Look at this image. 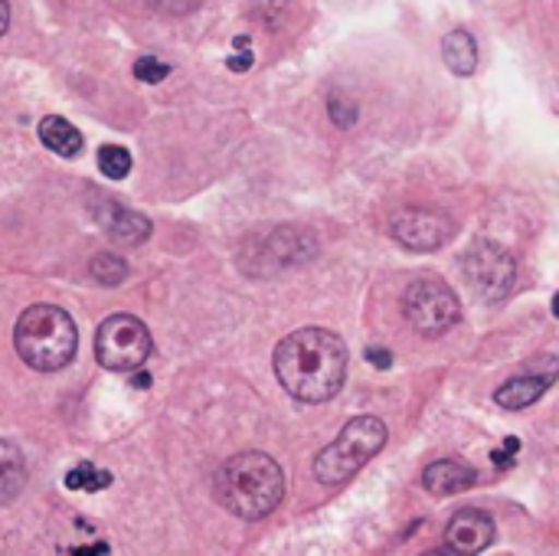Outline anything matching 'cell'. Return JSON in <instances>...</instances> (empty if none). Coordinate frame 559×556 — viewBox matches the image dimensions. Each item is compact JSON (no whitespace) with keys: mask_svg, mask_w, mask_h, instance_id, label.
<instances>
[{"mask_svg":"<svg viewBox=\"0 0 559 556\" xmlns=\"http://www.w3.org/2000/svg\"><path fill=\"white\" fill-rule=\"evenodd\" d=\"M347 347L334 331L305 328L288 334L275 351V374L282 387L301 403H328L347 380Z\"/></svg>","mask_w":559,"mask_h":556,"instance_id":"1","label":"cell"},{"mask_svg":"<svg viewBox=\"0 0 559 556\" xmlns=\"http://www.w3.org/2000/svg\"><path fill=\"white\" fill-rule=\"evenodd\" d=\"M213 488H216V501L229 514H236L242 521H262L265 514H272L282 505L285 475L272 456L242 452L216 472Z\"/></svg>","mask_w":559,"mask_h":556,"instance_id":"2","label":"cell"},{"mask_svg":"<svg viewBox=\"0 0 559 556\" xmlns=\"http://www.w3.org/2000/svg\"><path fill=\"white\" fill-rule=\"evenodd\" d=\"M13 344H16V354L23 357L26 367L52 374V370H62L75 357L79 331L62 308L33 305L20 315L16 331H13Z\"/></svg>","mask_w":559,"mask_h":556,"instance_id":"3","label":"cell"},{"mask_svg":"<svg viewBox=\"0 0 559 556\" xmlns=\"http://www.w3.org/2000/svg\"><path fill=\"white\" fill-rule=\"evenodd\" d=\"M386 446V426L377 416L350 419L341 436L314 459V478L321 485H341L354 478Z\"/></svg>","mask_w":559,"mask_h":556,"instance_id":"4","label":"cell"},{"mask_svg":"<svg viewBox=\"0 0 559 556\" xmlns=\"http://www.w3.org/2000/svg\"><path fill=\"white\" fill-rule=\"evenodd\" d=\"M95 357L105 370L131 374L151 357V331L134 315H111L95 334Z\"/></svg>","mask_w":559,"mask_h":556,"instance_id":"5","label":"cell"},{"mask_svg":"<svg viewBox=\"0 0 559 556\" xmlns=\"http://www.w3.org/2000/svg\"><path fill=\"white\" fill-rule=\"evenodd\" d=\"M403 315H406V321L419 334L439 338V334H445L449 328L459 324L462 305H459L455 292L442 279L429 275V279H416L406 288V295H403Z\"/></svg>","mask_w":559,"mask_h":556,"instance_id":"6","label":"cell"},{"mask_svg":"<svg viewBox=\"0 0 559 556\" xmlns=\"http://www.w3.org/2000/svg\"><path fill=\"white\" fill-rule=\"evenodd\" d=\"M462 269H465V279L468 285L478 292V298L485 301H501L511 288H514V279H518V269H514V259L498 246V242H475L465 259H462Z\"/></svg>","mask_w":559,"mask_h":556,"instance_id":"7","label":"cell"},{"mask_svg":"<svg viewBox=\"0 0 559 556\" xmlns=\"http://www.w3.org/2000/svg\"><path fill=\"white\" fill-rule=\"evenodd\" d=\"M390 233L400 246L413 252H432L452 236V220L432 210H403L393 216Z\"/></svg>","mask_w":559,"mask_h":556,"instance_id":"8","label":"cell"},{"mask_svg":"<svg viewBox=\"0 0 559 556\" xmlns=\"http://www.w3.org/2000/svg\"><path fill=\"white\" fill-rule=\"evenodd\" d=\"M491 541H495V521L478 508L459 511L445 528V551L455 556H478Z\"/></svg>","mask_w":559,"mask_h":556,"instance_id":"9","label":"cell"},{"mask_svg":"<svg viewBox=\"0 0 559 556\" xmlns=\"http://www.w3.org/2000/svg\"><path fill=\"white\" fill-rule=\"evenodd\" d=\"M95 223L115 239V242H124V246H134V242H144L151 236V220L115 203V200H98L95 203Z\"/></svg>","mask_w":559,"mask_h":556,"instance_id":"10","label":"cell"},{"mask_svg":"<svg viewBox=\"0 0 559 556\" xmlns=\"http://www.w3.org/2000/svg\"><path fill=\"white\" fill-rule=\"evenodd\" d=\"M478 482V472L472 465H465L462 459H442L432 462L423 475V485L436 495V498H449V495H462Z\"/></svg>","mask_w":559,"mask_h":556,"instance_id":"11","label":"cell"},{"mask_svg":"<svg viewBox=\"0 0 559 556\" xmlns=\"http://www.w3.org/2000/svg\"><path fill=\"white\" fill-rule=\"evenodd\" d=\"M557 380V370H544V374H521L514 380H508L501 390H498V403L504 410H527L531 403H537Z\"/></svg>","mask_w":559,"mask_h":556,"instance_id":"12","label":"cell"},{"mask_svg":"<svg viewBox=\"0 0 559 556\" xmlns=\"http://www.w3.org/2000/svg\"><path fill=\"white\" fill-rule=\"evenodd\" d=\"M39 141H43L52 154H59V157H75V154H82V134H79V128H75L72 121L59 118V115H49V118L39 121Z\"/></svg>","mask_w":559,"mask_h":556,"instance_id":"13","label":"cell"},{"mask_svg":"<svg viewBox=\"0 0 559 556\" xmlns=\"http://www.w3.org/2000/svg\"><path fill=\"white\" fill-rule=\"evenodd\" d=\"M442 59L455 75H472L478 69V43L468 29H452L442 39Z\"/></svg>","mask_w":559,"mask_h":556,"instance_id":"14","label":"cell"},{"mask_svg":"<svg viewBox=\"0 0 559 556\" xmlns=\"http://www.w3.org/2000/svg\"><path fill=\"white\" fill-rule=\"evenodd\" d=\"M23 485H26V465H23L20 449L0 439V508L16 501Z\"/></svg>","mask_w":559,"mask_h":556,"instance_id":"15","label":"cell"},{"mask_svg":"<svg viewBox=\"0 0 559 556\" xmlns=\"http://www.w3.org/2000/svg\"><path fill=\"white\" fill-rule=\"evenodd\" d=\"M98 170H102L108 180L128 177V174H131V154H128V147H121V144H105V147H98Z\"/></svg>","mask_w":559,"mask_h":556,"instance_id":"16","label":"cell"},{"mask_svg":"<svg viewBox=\"0 0 559 556\" xmlns=\"http://www.w3.org/2000/svg\"><path fill=\"white\" fill-rule=\"evenodd\" d=\"M88 272H92V279H95L98 285H118V282L128 275L124 262H121L118 256H111V252L95 256V259H92V265H88Z\"/></svg>","mask_w":559,"mask_h":556,"instance_id":"17","label":"cell"},{"mask_svg":"<svg viewBox=\"0 0 559 556\" xmlns=\"http://www.w3.org/2000/svg\"><path fill=\"white\" fill-rule=\"evenodd\" d=\"M111 478L105 475V472H95L92 465H79V469H72L69 475H66V485L69 488H88V492H95V488H105Z\"/></svg>","mask_w":559,"mask_h":556,"instance_id":"18","label":"cell"},{"mask_svg":"<svg viewBox=\"0 0 559 556\" xmlns=\"http://www.w3.org/2000/svg\"><path fill=\"white\" fill-rule=\"evenodd\" d=\"M167 72H170V66L167 62H160V59H154V56H141L138 62H134V75L141 79V82H160V79H167Z\"/></svg>","mask_w":559,"mask_h":556,"instance_id":"19","label":"cell"},{"mask_svg":"<svg viewBox=\"0 0 559 556\" xmlns=\"http://www.w3.org/2000/svg\"><path fill=\"white\" fill-rule=\"evenodd\" d=\"M252 66V52L246 49V52H239V56H233L229 59V69H236V72H246Z\"/></svg>","mask_w":559,"mask_h":556,"instance_id":"20","label":"cell"},{"mask_svg":"<svg viewBox=\"0 0 559 556\" xmlns=\"http://www.w3.org/2000/svg\"><path fill=\"white\" fill-rule=\"evenodd\" d=\"M367 360H370V364H380V367H390V364H393V357H390L386 351H367Z\"/></svg>","mask_w":559,"mask_h":556,"instance_id":"21","label":"cell"},{"mask_svg":"<svg viewBox=\"0 0 559 556\" xmlns=\"http://www.w3.org/2000/svg\"><path fill=\"white\" fill-rule=\"evenodd\" d=\"M7 23H10V3H7V0H0V33L7 29Z\"/></svg>","mask_w":559,"mask_h":556,"instance_id":"22","label":"cell"},{"mask_svg":"<svg viewBox=\"0 0 559 556\" xmlns=\"http://www.w3.org/2000/svg\"><path fill=\"white\" fill-rule=\"evenodd\" d=\"M426 556H455V554H449V551L442 547V551H432V554H426Z\"/></svg>","mask_w":559,"mask_h":556,"instance_id":"23","label":"cell"}]
</instances>
